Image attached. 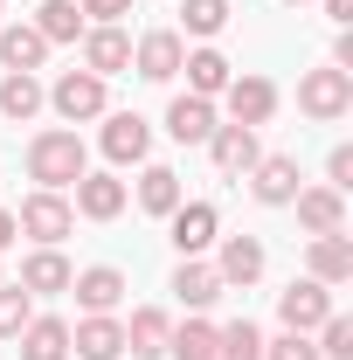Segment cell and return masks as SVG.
Returning <instances> with one entry per match:
<instances>
[{
    "mask_svg": "<svg viewBox=\"0 0 353 360\" xmlns=\"http://www.w3.org/2000/svg\"><path fill=\"white\" fill-rule=\"evenodd\" d=\"M14 236H21V229H14V215H7V208H0V250H7Z\"/></svg>",
    "mask_w": 353,
    "mask_h": 360,
    "instance_id": "cell-38",
    "label": "cell"
},
{
    "mask_svg": "<svg viewBox=\"0 0 353 360\" xmlns=\"http://www.w3.org/2000/svg\"><path fill=\"white\" fill-rule=\"evenodd\" d=\"M208 153H215V167H222V174H250V167L264 160L250 125H215V132H208Z\"/></svg>",
    "mask_w": 353,
    "mask_h": 360,
    "instance_id": "cell-12",
    "label": "cell"
},
{
    "mask_svg": "<svg viewBox=\"0 0 353 360\" xmlns=\"http://www.w3.org/2000/svg\"><path fill=\"white\" fill-rule=\"evenodd\" d=\"M298 104H305V118H347L353 111V77L347 70H305Z\"/></svg>",
    "mask_w": 353,
    "mask_h": 360,
    "instance_id": "cell-3",
    "label": "cell"
},
{
    "mask_svg": "<svg viewBox=\"0 0 353 360\" xmlns=\"http://www.w3.org/2000/svg\"><path fill=\"white\" fill-rule=\"evenodd\" d=\"M180 56H187V49H180L174 28H153V35L132 49V70L146 77V84H167V77H180Z\"/></svg>",
    "mask_w": 353,
    "mask_h": 360,
    "instance_id": "cell-6",
    "label": "cell"
},
{
    "mask_svg": "<svg viewBox=\"0 0 353 360\" xmlns=\"http://www.w3.org/2000/svg\"><path fill=\"white\" fill-rule=\"evenodd\" d=\"M14 340H21V360H70V326L63 319H28Z\"/></svg>",
    "mask_w": 353,
    "mask_h": 360,
    "instance_id": "cell-20",
    "label": "cell"
},
{
    "mask_svg": "<svg viewBox=\"0 0 353 360\" xmlns=\"http://www.w3.org/2000/svg\"><path fill=\"white\" fill-rule=\"evenodd\" d=\"M312 277L319 284H347L353 277V243L347 236H312Z\"/></svg>",
    "mask_w": 353,
    "mask_h": 360,
    "instance_id": "cell-23",
    "label": "cell"
},
{
    "mask_svg": "<svg viewBox=\"0 0 353 360\" xmlns=\"http://www.w3.org/2000/svg\"><path fill=\"white\" fill-rule=\"evenodd\" d=\"M291 201H298V222H305L312 236H340V229H347V201H340L333 187H298Z\"/></svg>",
    "mask_w": 353,
    "mask_h": 360,
    "instance_id": "cell-11",
    "label": "cell"
},
{
    "mask_svg": "<svg viewBox=\"0 0 353 360\" xmlns=\"http://www.w3.org/2000/svg\"><path fill=\"white\" fill-rule=\"evenodd\" d=\"M264 360H319V347L305 333H284V340H264Z\"/></svg>",
    "mask_w": 353,
    "mask_h": 360,
    "instance_id": "cell-34",
    "label": "cell"
},
{
    "mask_svg": "<svg viewBox=\"0 0 353 360\" xmlns=\"http://www.w3.org/2000/svg\"><path fill=\"white\" fill-rule=\"evenodd\" d=\"M35 35H42V42H77V35H84V7H77V0H42Z\"/></svg>",
    "mask_w": 353,
    "mask_h": 360,
    "instance_id": "cell-27",
    "label": "cell"
},
{
    "mask_svg": "<svg viewBox=\"0 0 353 360\" xmlns=\"http://www.w3.org/2000/svg\"><path fill=\"white\" fill-rule=\"evenodd\" d=\"M167 354H174V360H215V326L187 319L180 333H167Z\"/></svg>",
    "mask_w": 353,
    "mask_h": 360,
    "instance_id": "cell-30",
    "label": "cell"
},
{
    "mask_svg": "<svg viewBox=\"0 0 353 360\" xmlns=\"http://www.w3.org/2000/svg\"><path fill=\"white\" fill-rule=\"evenodd\" d=\"M49 104H56L70 125H84V118H97V111H104V77H90V70H63V77H56V90H49Z\"/></svg>",
    "mask_w": 353,
    "mask_h": 360,
    "instance_id": "cell-4",
    "label": "cell"
},
{
    "mask_svg": "<svg viewBox=\"0 0 353 360\" xmlns=\"http://www.w3.org/2000/svg\"><path fill=\"white\" fill-rule=\"evenodd\" d=\"M125 347H132V360H160L167 354V312H132V326H125Z\"/></svg>",
    "mask_w": 353,
    "mask_h": 360,
    "instance_id": "cell-26",
    "label": "cell"
},
{
    "mask_svg": "<svg viewBox=\"0 0 353 360\" xmlns=\"http://www.w3.org/2000/svg\"><path fill=\"white\" fill-rule=\"evenodd\" d=\"M70 354H77V360H118V354H125V326H118L111 312H90L84 326L70 333Z\"/></svg>",
    "mask_w": 353,
    "mask_h": 360,
    "instance_id": "cell-7",
    "label": "cell"
},
{
    "mask_svg": "<svg viewBox=\"0 0 353 360\" xmlns=\"http://www.w3.org/2000/svg\"><path fill=\"white\" fill-rule=\"evenodd\" d=\"M42 104L49 97H42V84H35V70H7V77H0V111H7L14 125H28Z\"/></svg>",
    "mask_w": 353,
    "mask_h": 360,
    "instance_id": "cell-22",
    "label": "cell"
},
{
    "mask_svg": "<svg viewBox=\"0 0 353 360\" xmlns=\"http://www.w3.org/2000/svg\"><path fill=\"white\" fill-rule=\"evenodd\" d=\"M70 291H77V305H84V312H111V305L125 298V270L97 264V270H84V277H70Z\"/></svg>",
    "mask_w": 353,
    "mask_h": 360,
    "instance_id": "cell-13",
    "label": "cell"
},
{
    "mask_svg": "<svg viewBox=\"0 0 353 360\" xmlns=\"http://www.w3.org/2000/svg\"><path fill=\"white\" fill-rule=\"evenodd\" d=\"M180 70H187V90H194V97H215V90H229V56H215V49H194V56H180Z\"/></svg>",
    "mask_w": 353,
    "mask_h": 360,
    "instance_id": "cell-24",
    "label": "cell"
},
{
    "mask_svg": "<svg viewBox=\"0 0 353 360\" xmlns=\"http://www.w3.org/2000/svg\"><path fill=\"white\" fill-rule=\"evenodd\" d=\"M146 146H153V125H146L139 111H118V118H104V153H111L118 167H139V160H146Z\"/></svg>",
    "mask_w": 353,
    "mask_h": 360,
    "instance_id": "cell-10",
    "label": "cell"
},
{
    "mask_svg": "<svg viewBox=\"0 0 353 360\" xmlns=\"http://www.w3.org/2000/svg\"><path fill=\"white\" fill-rule=\"evenodd\" d=\"M174 291H180V305H187V312H201V305H215L229 284L215 277V264H194V257H180V270H174Z\"/></svg>",
    "mask_w": 353,
    "mask_h": 360,
    "instance_id": "cell-17",
    "label": "cell"
},
{
    "mask_svg": "<svg viewBox=\"0 0 353 360\" xmlns=\"http://www.w3.org/2000/svg\"><path fill=\"white\" fill-rule=\"evenodd\" d=\"M118 208H125V180H111V174H84V180H77V215L111 222Z\"/></svg>",
    "mask_w": 353,
    "mask_h": 360,
    "instance_id": "cell-15",
    "label": "cell"
},
{
    "mask_svg": "<svg viewBox=\"0 0 353 360\" xmlns=\"http://www.w3.org/2000/svg\"><path fill=\"white\" fill-rule=\"evenodd\" d=\"M84 70H90V77L132 70V35H125V28H90V35H84Z\"/></svg>",
    "mask_w": 353,
    "mask_h": 360,
    "instance_id": "cell-8",
    "label": "cell"
},
{
    "mask_svg": "<svg viewBox=\"0 0 353 360\" xmlns=\"http://www.w3.org/2000/svg\"><path fill=\"white\" fill-rule=\"evenodd\" d=\"M70 222H77V208H70V201H63V194H28V201H21V215H14V229H21V236H35V243H42V250H56V243H63V236H70Z\"/></svg>",
    "mask_w": 353,
    "mask_h": 360,
    "instance_id": "cell-2",
    "label": "cell"
},
{
    "mask_svg": "<svg viewBox=\"0 0 353 360\" xmlns=\"http://www.w3.org/2000/svg\"><path fill=\"white\" fill-rule=\"evenodd\" d=\"M139 208H146V215H174L180 208V174L174 167H146V174H139Z\"/></svg>",
    "mask_w": 353,
    "mask_h": 360,
    "instance_id": "cell-25",
    "label": "cell"
},
{
    "mask_svg": "<svg viewBox=\"0 0 353 360\" xmlns=\"http://www.w3.org/2000/svg\"><path fill=\"white\" fill-rule=\"evenodd\" d=\"M229 111H236V125H264L270 111H277V84L270 77H229Z\"/></svg>",
    "mask_w": 353,
    "mask_h": 360,
    "instance_id": "cell-9",
    "label": "cell"
},
{
    "mask_svg": "<svg viewBox=\"0 0 353 360\" xmlns=\"http://www.w3.org/2000/svg\"><path fill=\"white\" fill-rule=\"evenodd\" d=\"M326 21H340V28H347V21H353V0H326Z\"/></svg>",
    "mask_w": 353,
    "mask_h": 360,
    "instance_id": "cell-37",
    "label": "cell"
},
{
    "mask_svg": "<svg viewBox=\"0 0 353 360\" xmlns=\"http://www.w3.org/2000/svg\"><path fill=\"white\" fill-rule=\"evenodd\" d=\"M28 319H35V298H28L21 284H0V340H14Z\"/></svg>",
    "mask_w": 353,
    "mask_h": 360,
    "instance_id": "cell-31",
    "label": "cell"
},
{
    "mask_svg": "<svg viewBox=\"0 0 353 360\" xmlns=\"http://www.w3.org/2000/svg\"><path fill=\"white\" fill-rule=\"evenodd\" d=\"M215 277L222 284H257V277H264V243H257V236H229Z\"/></svg>",
    "mask_w": 353,
    "mask_h": 360,
    "instance_id": "cell-14",
    "label": "cell"
},
{
    "mask_svg": "<svg viewBox=\"0 0 353 360\" xmlns=\"http://www.w3.org/2000/svg\"><path fill=\"white\" fill-rule=\"evenodd\" d=\"M167 132H174L180 146H201V139L215 132V104H208V97H194V90H187V97H174V111H167Z\"/></svg>",
    "mask_w": 353,
    "mask_h": 360,
    "instance_id": "cell-16",
    "label": "cell"
},
{
    "mask_svg": "<svg viewBox=\"0 0 353 360\" xmlns=\"http://www.w3.org/2000/svg\"><path fill=\"white\" fill-rule=\"evenodd\" d=\"M353 187V146H333V194Z\"/></svg>",
    "mask_w": 353,
    "mask_h": 360,
    "instance_id": "cell-35",
    "label": "cell"
},
{
    "mask_svg": "<svg viewBox=\"0 0 353 360\" xmlns=\"http://www.w3.org/2000/svg\"><path fill=\"white\" fill-rule=\"evenodd\" d=\"M70 277H77V270L63 264V250H35V257L21 264V291H28V298H49V291H70Z\"/></svg>",
    "mask_w": 353,
    "mask_h": 360,
    "instance_id": "cell-21",
    "label": "cell"
},
{
    "mask_svg": "<svg viewBox=\"0 0 353 360\" xmlns=\"http://www.w3.org/2000/svg\"><path fill=\"white\" fill-rule=\"evenodd\" d=\"M42 56H49V42L35 28H0V63H7V70H35Z\"/></svg>",
    "mask_w": 353,
    "mask_h": 360,
    "instance_id": "cell-28",
    "label": "cell"
},
{
    "mask_svg": "<svg viewBox=\"0 0 353 360\" xmlns=\"http://www.w3.org/2000/svg\"><path fill=\"white\" fill-rule=\"evenodd\" d=\"M28 174L42 180L49 194L77 187V180L90 174V167H84V139H77V132H35V146H28Z\"/></svg>",
    "mask_w": 353,
    "mask_h": 360,
    "instance_id": "cell-1",
    "label": "cell"
},
{
    "mask_svg": "<svg viewBox=\"0 0 353 360\" xmlns=\"http://www.w3.org/2000/svg\"><path fill=\"white\" fill-rule=\"evenodd\" d=\"M77 7H84V14H97V21H104V28H111V21H118V14H132V0H77Z\"/></svg>",
    "mask_w": 353,
    "mask_h": 360,
    "instance_id": "cell-36",
    "label": "cell"
},
{
    "mask_svg": "<svg viewBox=\"0 0 353 360\" xmlns=\"http://www.w3.org/2000/svg\"><path fill=\"white\" fill-rule=\"evenodd\" d=\"M277 319H284V333H312V326H326V319H333V298H326V284H319V277L291 284V291L277 298Z\"/></svg>",
    "mask_w": 353,
    "mask_h": 360,
    "instance_id": "cell-5",
    "label": "cell"
},
{
    "mask_svg": "<svg viewBox=\"0 0 353 360\" xmlns=\"http://www.w3.org/2000/svg\"><path fill=\"white\" fill-rule=\"evenodd\" d=\"M250 174H257L250 187H257V201H264V208H284V201L298 194V160H284V153H277V160H257Z\"/></svg>",
    "mask_w": 353,
    "mask_h": 360,
    "instance_id": "cell-19",
    "label": "cell"
},
{
    "mask_svg": "<svg viewBox=\"0 0 353 360\" xmlns=\"http://www.w3.org/2000/svg\"><path fill=\"white\" fill-rule=\"evenodd\" d=\"M208 243H215V208H208V201L174 208V250H180V257H201Z\"/></svg>",
    "mask_w": 353,
    "mask_h": 360,
    "instance_id": "cell-18",
    "label": "cell"
},
{
    "mask_svg": "<svg viewBox=\"0 0 353 360\" xmlns=\"http://www.w3.org/2000/svg\"><path fill=\"white\" fill-rule=\"evenodd\" d=\"M319 360H353V319H326L319 326Z\"/></svg>",
    "mask_w": 353,
    "mask_h": 360,
    "instance_id": "cell-32",
    "label": "cell"
},
{
    "mask_svg": "<svg viewBox=\"0 0 353 360\" xmlns=\"http://www.w3.org/2000/svg\"><path fill=\"white\" fill-rule=\"evenodd\" d=\"M284 7H305V0H284Z\"/></svg>",
    "mask_w": 353,
    "mask_h": 360,
    "instance_id": "cell-39",
    "label": "cell"
},
{
    "mask_svg": "<svg viewBox=\"0 0 353 360\" xmlns=\"http://www.w3.org/2000/svg\"><path fill=\"white\" fill-rule=\"evenodd\" d=\"M215 360H264V333H257L250 319L222 326V333H215Z\"/></svg>",
    "mask_w": 353,
    "mask_h": 360,
    "instance_id": "cell-29",
    "label": "cell"
},
{
    "mask_svg": "<svg viewBox=\"0 0 353 360\" xmlns=\"http://www.w3.org/2000/svg\"><path fill=\"white\" fill-rule=\"evenodd\" d=\"M229 0H187V35H222Z\"/></svg>",
    "mask_w": 353,
    "mask_h": 360,
    "instance_id": "cell-33",
    "label": "cell"
}]
</instances>
